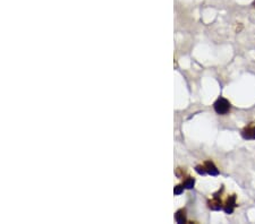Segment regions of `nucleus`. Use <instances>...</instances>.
<instances>
[{
    "label": "nucleus",
    "instance_id": "obj_7",
    "mask_svg": "<svg viewBox=\"0 0 255 224\" xmlns=\"http://www.w3.org/2000/svg\"><path fill=\"white\" fill-rule=\"evenodd\" d=\"M194 185H195V179L194 178H187L183 183L185 189H192L193 187H194Z\"/></svg>",
    "mask_w": 255,
    "mask_h": 224
},
{
    "label": "nucleus",
    "instance_id": "obj_4",
    "mask_svg": "<svg viewBox=\"0 0 255 224\" xmlns=\"http://www.w3.org/2000/svg\"><path fill=\"white\" fill-rule=\"evenodd\" d=\"M208 205L212 211H220L223 209V203L220 197H213L211 201L208 202Z\"/></svg>",
    "mask_w": 255,
    "mask_h": 224
},
{
    "label": "nucleus",
    "instance_id": "obj_2",
    "mask_svg": "<svg viewBox=\"0 0 255 224\" xmlns=\"http://www.w3.org/2000/svg\"><path fill=\"white\" fill-rule=\"evenodd\" d=\"M236 207V195H232V196H229L227 202H226V205L224 207V211L226 214H232L234 210H235Z\"/></svg>",
    "mask_w": 255,
    "mask_h": 224
},
{
    "label": "nucleus",
    "instance_id": "obj_8",
    "mask_svg": "<svg viewBox=\"0 0 255 224\" xmlns=\"http://www.w3.org/2000/svg\"><path fill=\"white\" fill-rule=\"evenodd\" d=\"M195 170H196L197 173L201 174V176H204V174H207V170H205L204 165H197Z\"/></svg>",
    "mask_w": 255,
    "mask_h": 224
},
{
    "label": "nucleus",
    "instance_id": "obj_9",
    "mask_svg": "<svg viewBox=\"0 0 255 224\" xmlns=\"http://www.w3.org/2000/svg\"><path fill=\"white\" fill-rule=\"evenodd\" d=\"M184 186H180V185H178V186H176L175 187V189H174V193H175V195L176 196H178V195H180L184 191Z\"/></svg>",
    "mask_w": 255,
    "mask_h": 224
},
{
    "label": "nucleus",
    "instance_id": "obj_1",
    "mask_svg": "<svg viewBox=\"0 0 255 224\" xmlns=\"http://www.w3.org/2000/svg\"><path fill=\"white\" fill-rule=\"evenodd\" d=\"M230 105L229 101L226 100L225 97H219L213 104V108H215V111L218 113V115L224 116L226 113H228V111L230 110Z\"/></svg>",
    "mask_w": 255,
    "mask_h": 224
},
{
    "label": "nucleus",
    "instance_id": "obj_3",
    "mask_svg": "<svg viewBox=\"0 0 255 224\" xmlns=\"http://www.w3.org/2000/svg\"><path fill=\"white\" fill-rule=\"evenodd\" d=\"M242 137L246 141H254L255 140V127L250 126L242 130Z\"/></svg>",
    "mask_w": 255,
    "mask_h": 224
},
{
    "label": "nucleus",
    "instance_id": "obj_10",
    "mask_svg": "<svg viewBox=\"0 0 255 224\" xmlns=\"http://www.w3.org/2000/svg\"><path fill=\"white\" fill-rule=\"evenodd\" d=\"M253 6H254V7H255V1H254V2H253Z\"/></svg>",
    "mask_w": 255,
    "mask_h": 224
},
{
    "label": "nucleus",
    "instance_id": "obj_5",
    "mask_svg": "<svg viewBox=\"0 0 255 224\" xmlns=\"http://www.w3.org/2000/svg\"><path fill=\"white\" fill-rule=\"evenodd\" d=\"M204 166H205V170H207V173L211 174V176L216 177V176H218V174H219V170H218L217 166L213 164V162H211V161L205 162Z\"/></svg>",
    "mask_w": 255,
    "mask_h": 224
},
{
    "label": "nucleus",
    "instance_id": "obj_6",
    "mask_svg": "<svg viewBox=\"0 0 255 224\" xmlns=\"http://www.w3.org/2000/svg\"><path fill=\"white\" fill-rule=\"evenodd\" d=\"M175 220H176V222L179 224H183L186 222V215H185V211L179 210L178 212H177L175 215Z\"/></svg>",
    "mask_w": 255,
    "mask_h": 224
}]
</instances>
